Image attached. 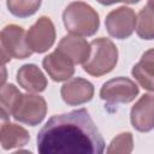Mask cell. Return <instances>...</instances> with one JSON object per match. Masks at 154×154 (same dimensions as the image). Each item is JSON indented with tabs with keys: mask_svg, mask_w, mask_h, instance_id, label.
<instances>
[{
	"mask_svg": "<svg viewBox=\"0 0 154 154\" xmlns=\"http://www.w3.org/2000/svg\"><path fill=\"white\" fill-rule=\"evenodd\" d=\"M63 22L70 34L78 36L94 35L100 24L97 12L83 1L69 4L63 13Z\"/></svg>",
	"mask_w": 154,
	"mask_h": 154,
	"instance_id": "7a4b0ae2",
	"label": "cell"
},
{
	"mask_svg": "<svg viewBox=\"0 0 154 154\" xmlns=\"http://www.w3.org/2000/svg\"><path fill=\"white\" fill-rule=\"evenodd\" d=\"M36 141L42 154H101L105 150V141L85 108L53 116Z\"/></svg>",
	"mask_w": 154,
	"mask_h": 154,
	"instance_id": "6da1fadb",
	"label": "cell"
},
{
	"mask_svg": "<svg viewBox=\"0 0 154 154\" xmlns=\"http://www.w3.org/2000/svg\"><path fill=\"white\" fill-rule=\"evenodd\" d=\"M100 4L102 5H112V4H116V2H119L120 0H97Z\"/></svg>",
	"mask_w": 154,
	"mask_h": 154,
	"instance_id": "ffe728a7",
	"label": "cell"
},
{
	"mask_svg": "<svg viewBox=\"0 0 154 154\" xmlns=\"http://www.w3.org/2000/svg\"><path fill=\"white\" fill-rule=\"evenodd\" d=\"M1 60L2 65L11 58L25 59L32 54L26 41V34L22 26L16 24L6 25L1 30Z\"/></svg>",
	"mask_w": 154,
	"mask_h": 154,
	"instance_id": "277c9868",
	"label": "cell"
},
{
	"mask_svg": "<svg viewBox=\"0 0 154 154\" xmlns=\"http://www.w3.org/2000/svg\"><path fill=\"white\" fill-rule=\"evenodd\" d=\"M132 76L138 84L149 91H154V53L149 49L143 53L141 60L132 67Z\"/></svg>",
	"mask_w": 154,
	"mask_h": 154,
	"instance_id": "5bb4252c",
	"label": "cell"
},
{
	"mask_svg": "<svg viewBox=\"0 0 154 154\" xmlns=\"http://www.w3.org/2000/svg\"><path fill=\"white\" fill-rule=\"evenodd\" d=\"M118 61L116 45L106 37H99L90 42V55L83 64V70L94 77L111 72Z\"/></svg>",
	"mask_w": 154,
	"mask_h": 154,
	"instance_id": "3957f363",
	"label": "cell"
},
{
	"mask_svg": "<svg viewBox=\"0 0 154 154\" xmlns=\"http://www.w3.org/2000/svg\"><path fill=\"white\" fill-rule=\"evenodd\" d=\"M22 93L13 84H2L0 91V106H1V119L5 122L12 116L17 103L22 97Z\"/></svg>",
	"mask_w": 154,
	"mask_h": 154,
	"instance_id": "2e32d148",
	"label": "cell"
},
{
	"mask_svg": "<svg viewBox=\"0 0 154 154\" xmlns=\"http://www.w3.org/2000/svg\"><path fill=\"white\" fill-rule=\"evenodd\" d=\"M58 51L67 55L76 64H84L90 55V43L78 35H66L59 42Z\"/></svg>",
	"mask_w": 154,
	"mask_h": 154,
	"instance_id": "7c38bea8",
	"label": "cell"
},
{
	"mask_svg": "<svg viewBox=\"0 0 154 154\" xmlns=\"http://www.w3.org/2000/svg\"><path fill=\"white\" fill-rule=\"evenodd\" d=\"M17 82L19 85L31 93H41L47 87V79L43 72L35 64H25L17 71Z\"/></svg>",
	"mask_w": 154,
	"mask_h": 154,
	"instance_id": "4fadbf2b",
	"label": "cell"
},
{
	"mask_svg": "<svg viewBox=\"0 0 154 154\" xmlns=\"http://www.w3.org/2000/svg\"><path fill=\"white\" fill-rule=\"evenodd\" d=\"M147 6H148V7H149L152 11H154V0H148Z\"/></svg>",
	"mask_w": 154,
	"mask_h": 154,
	"instance_id": "44dd1931",
	"label": "cell"
},
{
	"mask_svg": "<svg viewBox=\"0 0 154 154\" xmlns=\"http://www.w3.org/2000/svg\"><path fill=\"white\" fill-rule=\"evenodd\" d=\"M63 100L70 106H78L85 103L93 99L94 87L93 84L81 77H75L67 81L60 89Z\"/></svg>",
	"mask_w": 154,
	"mask_h": 154,
	"instance_id": "30bf717a",
	"label": "cell"
},
{
	"mask_svg": "<svg viewBox=\"0 0 154 154\" xmlns=\"http://www.w3.org/2000/svg\"><path fill=\"white\" fill-rule=\"evenodd\" d=\"M130 120L140 132L154 129V94H144L131 108Z\"/></svg>",
	"mask_w": 154,
	"mask_h": 154,
	"instance_id": "9c48e42d",
	"label": "cell"
},
{
	"mask_svg": "<svg viewBox=\"0 0 154 154\" xmlns=\"http://www.w3.org/2000/svg\"><path fill=\"white\" fill-rule=\"evenodd\" d=\"M153 53H154V48H153Z\"/></svg>",
	"mask_w": 154,
	"mask_h": 154,
	"instance_id": "603a6c76",
	"label": "cell"
},
{
	"mask_svg": "<svg viewBox=\"0 0 154 154\" xmlns=\"http://www.w3.org/2000/svg\"><path fill=\"white\" fill-rule=\"evenodd\" d=\"M138 94V87L134 81L126 77H116L103 83L100 90V97L108 106L118 103H129L135 100Z\"/></svg>",
	"mask_w": 154,
	"mask_h": 154,
	"instance_id": "5b68a950",
	"label": "cell"
},
{
	"mask_svg": "<svg viewBox=\"0 0 154 154\" xmlns=\"http://www.w3.org/2000/svg\"><path fill=\"white\" fill-rule=\"evenodd\" d=\"M120 1H123V2H125V4H136V2H138L140 0H120Z\"/></svg>",
	"mask_w": 154,
	"mask_h": 154,
	"instance_id": "7402d4cb",
	"label": "cell"
},
{
	"mask_svg": "<svg viewBox=\"0 0 154 154\" xmlns=\"http://www.w3.org/2000/svg\"><path fill=\"white\" fill-rule=\"evenodd\" d=\"M29 47L35 53L47 52L55 41V28L51 18L40 17L26 32Z\"/></svg>",
	"mask_w": 154,
	"mask_h": 154,
	"instance_id": "ba28073f",
	"label": "cell"
},
{
	"mask_svg": "<svg viewBox=\"0 0 154 154\" xmlns=\"http://www.w3.org/2000/svg\"><path fill=\"white\" fill-rule=\"evenodd\" d=\"M46 113L47 103L42 96L35 94H23L12 116L20 123L35 126L45 119Z\"/></svg>",
	"mask_w": 154,
	"mask_h": 154,
	"instance_id": "8992f818",
	"label": "cell"
},
{
	"mask_svg": "<svg viewBox=\"0 0 154 154\" xmlns=\"http://www.w3.org/2000/svg\"><path fill=\"white\" fill-rule=\"evenodd\" d=\"M42 0H7V8L10 12L19 18L32 16L41 6Z\"/></svg>",
	"mask_w": 154,
	"mask_h": 154,
	"instance_id": "ac0fdd59",
	"label": "cell"
},
{
	"mask_svg": "<svg viewBox=\"0 0 154 154\" xmlns=\"http://www.w3.org/2000/svg\"><path fill=\"white\" fill-rule=\"evenodd\" d=\"M105 24L111 36L124 40L130 37L135 31L137 18L135 12L130 7L120 6L107 14Z\"/></svg>",
	"mask_w": 154,
	"mask_h": 154,
	"instance_id": "52a82bcc",
	"label": "cell"
},
{
	"mask_svg": "<svg viewBox=\"0 0 154 154\" xmlns=\"http://www.w3.org/2000/svg\"><path fill=\"white\" fill-rule=\"evenodd\" d=\"M137 35L143 40H154V11L144 6L137 17Z\"/></svg>",
	"mask_w": 154,
	"mask_h": 154,
	"instance_id": "e0dca14e",
	"label": "cell"
},
{
	"mask_svg": "<svg viewBox=\"0 0 154 154\" xmlns=\"http://www.w3.org/2000/svg\"><path fill=\"white\" fill-rule=\"evenodd\" d=\"M132 147V135L130 132H123L112 140L107 153H130Z\"/></svg>",
	"mask_w": 154,
	"mask_h": 154,
	"instance_id": "d6986e66",
	"label": "cell"
},
{
	"mask_svg": "<svg viewBox=\"0 0 154 154\" xmlns=\"http://www.w3.org/2000/svg\"><path fill=\"white\" fill-rule=\"evenodd\" d=\"M0 140L2 149L7 150L25 146L30 140V135L20 125L10 122H4L0 130Z\"/></svg>",
	"mask_w": 154,
	"mask_h": 154,
	"instance_id": "9a60e30c",
	"label": "cell"
},
{
	"mask_svg": "<svg viewBox=\"0 0 154 154\" xmlns=\"http://www.w3.org/2000/svg\"><path fill=\"white\" fill-rule=\"evenodd\" d=\"M42 65L49 77L55 82L70 79L75 72V63L58 49L46 55L43 58Z\"/></svg>",
	"mask_w": 154,
	"mask_h": 154,
	"instance_id": "8fae6325",
	"label": "cell"
}]
</instances>
